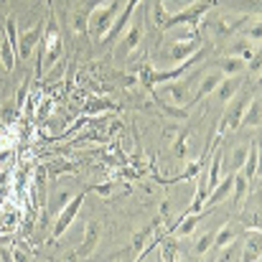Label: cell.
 Here are the masks:
<instances>
[{
	"instance_id": "obj_26",
	"label": "cell",
	"mask_w": 262,
	"mask_h": 262,
	"mask_svg": "<svg viewBox=\"0 0 262 262\" xmlns=\"http://www.w3.org/2000/svg\"><path fill=\"white\" fill-rule=\"evenodd\" d=\"M186 138H188V130H181L178 133V138H176V143H173V153H176V158H186Z\"/></svg>"
},
{
	"instance_id": "obj_24",
	"label": "cell",
	"mask_w": 262,
	"mask_h": 262,
	"mask_svg": "<svg viewBox=\"0 0 262 262\" xmlns=\"http://www.w3.org/2000/svg\"><path fill=\"white\" fill-rule=\"evenodd\" d=\"M211 245H214V232H206V234H204V237L196 242V247H193V255H196V257H204V255H209Z\"/></svg>"
},
{
	"instance_id": "obj_25",
	"label": "cell",
	"mask_w": 262,
	"mask_h": 262,
	"mask_svg": "<svg viewBox=\"0 0 262 262\" xmlns=\"http://www.w3.org/2000/svg\"><path fill=\"white\" fill-rule=\"evenodd\" d=\"M168 15H171V13L163 8V3H161V0H153V20H156L158 28L166 26V18H168Z\"/></svg>"
},
{
	"instance_id": "obj_29",
	"label": "cell",
	"mask_w": 262,
	"mask_h": 262,
	"mask_svg": "<svg viewBox=\"0 0 262 262\" xmlns=\"http://www.w3.org/2000/svg\"><path fill=\"white\" fill-rule=\"evenodd\" d=\"M150 232H153V227H148V229H143V232H138V234H135V242H133V250H135V252H143V247H145V242H148Z\"/></svg>"
},
{
	"instance_id": "obj_23",
	"label": "cell",
	"mask_w": 262,
	"mask_h": 262,
	"mask_svg": "<svg viewBox=\"0 0 262 262\" xmlns=\"http://www.w3.org/2000/svg\"><path fill=\"white\" fill-rule=\"evenodd\" d=\"M0 61H3V67L8 72H13V67H15V46L8 38H3V43H0Z\"/></svg>"
},
{
	"instance_id": "obj_11",
	"label": "cell",
	"mask_w": 262,
	"mask_h": 262,
	"mask_svg": "<svg viewBox=\"0 0 262 262\" xmlns=\"http://www.w3.org/2000/svg\"><path fill=\"white\" fill-rule=\"evenodd\" d=\"M222 72H211V74H206L204 79H201V84H199V89H196V94L188 99V104L186 107H193V104H199L201 99H206L209 94H214V89H216V84L222 82Z\"/></svg>"
},
{
	"instance_id": "obj_15",
	"label": "cell",
	"mask_w": 262,
	"mask_h": 262,
	"mask_svg": "<svg viewBox=\"0 0 262 262\" xmlns=\"http://www.w3.org/2000/svg\"><path fill=\"white\" fill-rule=\"evenodd\" d=\"M143 33H145V31H143V23H135V26L125 33V38L117 43V54H120V56H127L130 51H135V49L140 46V41H143Z\"/></svg>"
},
{
	"instance_id": "obj_17",
	"label": "cell",
	"mask_w": 262,
	"mask_h": 262,
	"mask_svg": "<svg viewBox=\"0 0 262 262\" xmlns=\"http://www.w3.org/2000/svg\"><path fill=\"white\" fill-rule=\"evenodd\" d=\"M257 163H260V143L255 140L250 148H247V158H245V163H242V171H245V178L252 183L255 181V171H257Z\"/></svg>"
},
{
	"instance_id": "obj_13",
	"label": "cell",
	"mask_w": 262,
	"mask_h": 262,
	"mask_svg": "<svg viewBox=\"0 0 262 262\" xmlns=\"http://www.w3.org/2000/svg\"><path fill=\"white\" fill-rule=\"evenodd\" d=\"M97 242H99V224H97V222H87V227H84V242L77 247V257H79V260L89 257V255L94 252Z\"/></svg>"
},
{
	"instance_id": "obj_10",
	"label": "cell",
	"mask_w": 262,
	"mask_h": 262,
	"mask_svg": "<svg viewBox=\"0 0 262 262\" xmlns=\"http://www.w3.org/2000/svg\"><path fill=\"white\" fill-rule=\"evenodd\" d=\"M234 173L237 171H229L227 178H219V183L209 191V196H206V204H204V209H211V206H216V204H222V201H227L229 196H232V186H234Z\"/></svg>"
},
{
	"instance_id": "obj_30",
	"label": "cell",
	"mask_w": 262,
	"mask_h": 262,
	"mask_svg": "<svg viewBox=\"0 0 262 262\" xmlns=\"http://www.w3.org/2000/svg\"><path fill=\"white\" fill-rule=\"evenodd\" d=\"M260 31H262L260 20H255V26H250V28L245 31V38H250V41H252L255 46H260V36H262Z\"/></svg>"
},
{
	"instance_id": "obj_18",
	"label": "cell",
	"mask_w": 262,
	"mask_h": 262,
	"mask_svg": "<svg viewBox=\"0 0 262 262\" xmlns=\"http://www.w3.org/2000/svg\"><path fill=\"white\" fill-rule=\"evenodd\" d=\"M260 110H262V102L260 97H252L242 120H239V127H260Z\"/></svg>"
},
{
	"instance_id": "obj_6",
	"label": "cell",
	"mask_w": 262,
	"mask_h": 262,
	"mask_svg": "<svg viewBox=\"0 0 262 262\" xmlns=\"http://www.w3.org/2000/svg\"><path fill=\"white\" fill-rule=\"evenodd\" d=\"M41 36H43V23H36L33 28L23 31V36H20L18 43H15V56H18L20 61H28L31 54L36 51V46L41 43Z\"/></svg>"
},
{
	"instance_id": "obj_27",
	"label": "cell",
	"mask_w": 262,
	"mask_h": 262,
	"mask_svg": "<svg viewBox=\"0 0 262 262\" xmlns=\"http://www.w3.org/2000/svg\"><path fill=\"white\" fill-rule=\"evenodd\" d=\"M115 104H112V99H92L87 104V112L89 115H97V112H102V110H112Z\"/></svg>"
},
{
	"instance_id": "obj_21",
	"label": "cell",
	"mask_w": 262,
	"mask_h": 262,
	"mask_svg": "<svg viewBox=\"0 0 262 262\" xmlns=\"http://www.w3.org/2000/svg\"><path fill=\"white\" fill-rule=\"evenodd\" d=\"M232 191H234V209H239V204L245 201V196H247V191H250V181L239 173V171L234 173V186H232Z\"/></svg>"
},
{
	"instance_id": "obj_20",
	"label": "cell",
	"mask_w": 262,
	"mask_h": 262,
	"mask_svg": "<svg viewBox=\"0 0 262 262\" xmlns=\"http://www.w3.org/2000/svg\"><path fill=\"white\" fill-rule=\"evenodd\" d=\"M237 239V229H234V224H224L219 232H214V250H227L232 242Z\"/></svg>"
},
{
	"instance_id": "obj_32",
	"label": "cell",
	"mask_w": 262,
	"mask_h": 262,
	"mask_svg": "<svg viewBox=\"0 0 262 262\" xmlns=\"http://www.w3.org/2000/svg\"><path fill=\"white\" fill-rule=\"evenodd\" d=\"M92 191H97L99 196H110V193L115 191V183H112V181H107V183H99V186H92Z\"/></svg>"
},
{
	"instance_id": "obj_33",
	"label": "cell",
	"mask_w": 262,
	"mask_h": 262,
	"mask_svg": "<svg viewBox=\"0 0 262 262\" xmlns=\"http://www.w3.org/2000/svg\"><path fill=\"white\" fill-rule=\"evenodd\" d=\"M0 3H8V0H0Z\"/></svg>"
},
{
	"instance_id": "obj_22",
	"label": "cell",
	"mask_w": 262,
	"mask_h": 262,
	"mask_svg": "<svg viewBox=\"0 0 262 262\" xmlns=\"http://www.w3.org/2000/svg\"><path fill=\"white\" fill-rule=\"evenodd\" d=\"M201 219H204V211H199V214H188V216L176 227V237H188V234L196 229V224H199Z\"/></svg>"
},
{
	"instance_id": "obj_2",
	"label": "cell",
	"mask_w": 262,
	"mask_h": 262,
	"mask_svg": "<svg viewBox=\"0 0 262 262\" xmlns=\"http://www.w3.org/2000/svg\"><path fill=\"white\" fill-rule=\"evenodd\" d=\"M61 31H59V23H56V15L51 13L49 20L43 23V36H41V51H43V59H41V72L54 67L61 56Z\"/></svg>"
},
{
	"instance_id": "obj_7",
	"label": "cell",
	"mask_w": 262,
	"mask_h": 262,
	"mask_svg": "<svg viewBox=\"0 0 262 262\" xmlns=\"http://www.w3.org/2000/svg\"><path fill=\"white\" fill-rule=\"evenodd\" d=\"M82 204H84V193H77L74 199L67 201V206L61 209V214H59V219H56V224H54V237H61V234L72 227V222L77 219V214H79V209H82Z\"/></svg>"
},
{
	"instance_id": "obj_19",
	"label": "cell",
	"mask_w": 262,
	"mask_h": 262,
	"mask_svg": "<svg viewBox=\"0 0 262 262\" xmlns=\"http://www.w3.org/2000/svg\"><path fill=\"white\" fill-rule=\"evenodd\" d=\"M227 54H234V56H242L245 61L247 59H252V56H257V46L250 41V38H237V41H232L229 46H227Z\"/></svg>"
},
{
	"instance_id": "obj_9",
	"label": "cell",
	"mask_w": 262,
	"mask_h": 262,
	"mask_svg": "<svg viewBox=\"0 0 262 262\" xmlns=\"http://www.w3.org/2000/svg\"><path fill=\"white\" fill-rule=\"evenodd\" d=\"M140 3H143V0H127V3H125V8L120 10V15L115 18V23L110 26V31L104 33V38H102L104 43H110V41H117V38L125 33V26L130 23V18H133V13H135V8H138Z\"/></svg>"
},
{
	"instance_id": "obj_12",
	"label": "cell",
	"mask_w": 262,
	"mask_h": 262,
	"mask_svg": "<svg viewBox=\"0 0 262 262\" xmlns=\"http://www.w3.org/2000/svg\"><path fill=\"white\" fill-rule=\"evenodd\" d=\"M193 51H199V38H183V41H173V43H171V49H168L166 56H168L171 61H178V64H181V61H186Z\"/></svg>"
},
{
	"instance_id": "obj_3",
	"label": "cell",
	"mask_w": 262,
	"mask_h": 262,
	"mask_svg": "<svg viewBox=\"0 0 262 262\" xmlns=\"http://www.w3.org/2000/svg\"><path fill=\"white\" fill-rule=\"evenodd\" d=\"M214 5H216V0H193V3H188L186 8L171 13V15L166 18V26H163V28H173V26H191V28H196V26L201 23V18H204Z\"/></svg>"
},
{
	"instance_id": "obj_4",
	"label": "cell",
	"mask_w": 262,
	"mask_h": 262,
	"mask_svg": "<svg viewBox=\"0 0 262 262\" xmlns=\"http://www.w3.org/2000/svg\"><path fill=\"white\" fill-rule=\"evenodd\" d=\"M250 94H234L227 104V112H224V117H222V125H219V135H224V133H229V130H237L239 127V120H242V115H245V110H247V104H250Z\"/></svg>"
},
{
	"instance_id": "obj_8",
	"label": "cell",
	"mask_w": 262,
	"mask_h": 262,
	"mask_svg": "<svg viewBox=\"0 0 262 262\" xmlns=\"http://www.w3.org/2000/svg\"><path fill=\"white\" fill-rule=\"evenodd\" d=\"M250 20V15H245V13H222L216 20H214V33L222 38V36H232V33H237V31H242L245 28V23Z\"/></svg>"
},
{
	"instance_id": "obj_14",
	"label": "cell",
	"mask_w": 262,
	"mask_h": 262,
	"mask_svg": "<svg viewBox=\"0 0 262 262\" xmlns=\"http://www.w3.org/2000/svg\"><path fill=\"white\" fill-rule=\"evenodd\" d=\"M245 67H247V61L234 54H224L222 59H216V72H222L224 77H237L245 72Z\"/></svg>"
},
{
	"instance_id": "obj_31",
	"label": "cell",
	"mask_w": 262,
	"mask_h": 262,
	"mask_svg": "<svg viewBox=\"0 0 262 262\" xmlns=\"http://www.w3.org/2000/svg\"><path fill=\"white\" fill-rule=\"evenodd\" d=\"M5 38L15 46L18 43V31H15V18H8L5 20Z\"/></svg>"
},
{
	"instance_id": "obj_5",
	"label": "cell",
	"mask_w": 262,
	"mask_h": 262,
	"mask_svg": "<svg viewBox=\"0 0 262 262\" xmlns=\"http://www.w3.org/2000/svg\"><path fill=\"white\" fill-rule=\"evenodd\" d=\"M188 89H191V79H188L186 74L173 79V82H166V84L161 87V92H163V99H161V102L168 99V104H173V107L188 104Z\"/></svg>"
},
{
	"instance_id": "obj_1",
	"label": "cell",
	"mask_w": 262,
	"mask_h": 262,
	"mask_svg": "<svg viewBox=\"0 0 262 262\" xmlns=\"http://www.w3.org/2000/svg\"><path fill=\"white\" fill-rule=\"evenodd\" d=\"M120 10H122V0H97L89 13L87 31L97 41H102L104 33L110 31V26L115 23V18L120 15Z\"/></svg>"
},
{
	"instance_id": "obj_16",
	"label": "cell",
	"mask_w": 262,
	"mask_h": 262,
	"mask_svg": "<svg viewBox=\"0 0 262 262\" xmlns=\"http://www.w3.org/2000/svg\"><path fill=\"white\" fill-rule=\"evenodd\" d=\"M239 87H242V79H239V74L237 77H222V82L216 84V99L222 102V104H227L237 92H239Z\"/></svg>"
},
{
	"instance_id": "obj_28",
	"label": "cell",
	"mask_w": 262,
	"mask_h": 262,
	"mask_svg": "<svg viewBox=\"0 0 262 262\" xmlns=\"http://www.w3.org/2000/svg\"><path fill=\"white\" fill-rule=\"evenodd\" d=\"M245 158H247V148H234V153H232V171H242Z\"/></svg>"
}]
</instances>
